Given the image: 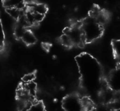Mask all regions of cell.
<instances>
[{
  "label": "cell",
  "instance_id": "4",
  "mask_svg": "<svg viewBox=\"0 0 120 111\" xmlns=\"http://www.w3.org/2000/svg\"><path fill=\"white\" fill-rule=\"evenodd\" d=\"M29 4L28 9H30L31 11H33V12L45 15V14L47 12V7L44 4L32 2L30 4Z\"/></svg>",
  "mask_w": 120,
  "mask_h": 111
},
{
  "label": "cell",
  "instance_id": "5",
  "mask_svg": "<svg viewBox=\"0 0 120 111\" xmlns=\"http://www.w3.org/2000/svg\"><path fill=\"white\" fill-rule=\"evenodd\" d=\"M6 12L8 14V15L12 19H14L15 21H18L19 19L21 17V15H23L24 14V12H25L23 11H21V10L19 9L16 7H8V8L6 9Z\"/></svg>",
  "mask_w": 120,
  "mask_h": 111
},
{
  "label": "cell",
  "instance_id": "15",
  "mask_svg": "<svg viewBox=\"0 0 120 111\" xmlns=\"http://www.w3.org/2000/svg\"><path fill=\"white\" fill-rule=\"evenodd\" d=\"M114 32L116 35H120V26H116L114 28Z\"/></svg>",
  "mask_w": 120,
  "mask_h": 111
},
{
  "label": "cell",
  "instance_id": "16",
  "mask_svg": "<svg viewBox=\"0 0 120 111\" xmlns=\"http://www.w3.org/2000/svg\"><path fill=\"white\" fill-rule=\"evenodd\" d=\"M114 10L117 14H120V2H119L114 7Z\"/></svg>",
  "mask_w": 120,
  "mask_h": 111
},
{
  "label": "cell",
  "instance_id": "8",
  "mask_svg": "<svg viewBox=\"0 0 120 111\" xmlns=\"http://www.w3.org/2000/svg\"><path fill=\"white\" fill-rule=\"evenodd\" d=\"M26 111H45V107L42 103H33Z\"/></svg>",
  "mask_w": 120,
  "mask_h": 111
},
{
  "label": "cell",
  "instance_id": "11",
  "mask_svg": "<svg viewBox=\"0 0 120 111\" xmlns=\"http://www.w3.org/2000/svg\"><path fill=\"white\" fill-rule=\"evenodd\" d=\"M35 78V76L34 73H28V74H26L23 78H22V81H23V83H30V82H32V81H34Z\"/></svg>",
  "mask_w": 120,
  "mask_h": 111
},
{
  "label": "cell",
  "instance_id": "9",
  "mask_svg": "<svg viewBox=\"0 0 120 111\" xmlns=\"http://www.w3.org/2000/svg\"><path fill=\"white\" fill-rule=\"evenodd\" d=\"M61 41H62V44H63L64 46H65L69 47V46H73V43H72L71 38H69V36L67 34H64L62 36V38H61Z\"/></svg>",
  "mask_w": 120,
  "mask_h": 111
},
{
  "label": "cell",
  "instance_id": "7",
  "mask_svg": "<svg viewBox=\"0 0 120 111\" xmlns=\"http://www.w3.org/2000/svg\"><path fill=\"white\" fill-rule=\"evenodd\" d=\"M27 30V29L20 24H19L18 23L15 25L14 26V33L15 36L17 38H22L23 34L25 33V31Z\"/></svg>",
  "mask_w": 120,
  "mask_h": 111
},
{
  "label": "cell",
  "instance_id": "14",
  "mask_svg": "<svg viewBox=\"0 0 120 111\" xmlns=\"http://www.w3.org/2000/svg\"><path fill=\"white\" fill-rule=\"evenodd\" d=\"M44 17H45V15L34 12V18H35V24H38V23H40V21H42L43 20Z\"/></svg>",
  "mask_w": 120,
  "mask_h": 111
},
{
  "label": "cell",
  "instance_id": "17",
  "mask_svg": "<svg viewBox=\"0 0 120 111\" xmlns=\"http://www.w3.org/2000/svg\"><path fill=\"white\" fill-rule=\"evenodd\" d=\"M119 59H120V58H119Z\"/></svg>",
  "mask_w": 120,
  "mask_h": 111
},
{
  "label": "cell",
  "instance_id": "1",
  "mask_svg": "<svg viewBox=\"0 0 120 111\" xmlns=\"http://www.w3.org/2000/svg\"><path fill=\"white\" fill-rule=\"evenodd\" d=\"M85 40L87 42L94 41L98 39L102 33V25L98 24L95 19H87L81 26Z\"/></svg>",
  "mask_w": 120,
  "mask_h": 111
},
{
  "label": "cell",
  "instance_id": "13",
  "mask_svg": "<svg viewBox=\"0 0 120 111\" xmlns=\"http://www.w3.org/2000/svg\"><path fill=\"white\" fill-rule=\"evenodd\" d=\"M112 109L110 107V106L109 105H100L99 106H98L95 109V111H112Z\"/></svg>",
  "mask_w": 120,
  "mask_h": 111
},
{
  "label": "cell",
  "instance_id": "12",
  "mask_svg": "<svg viewBox=\"0 0 120 111\" xmlns=\"http://www.w3.org/2000/svg\"><path fill=\"white\" fill-rule=\"evenodd\" d=\"M5 40V34L4 31V26L2 24L1 21H0V46H3Z\"/></svg>",
  "mask_w": 120,
  "mask_h": 111
},
{
  "label": "cell",
  "instance_id": "3",
  "mask_svg": "<svg viewBox=\"0 0 120 111\" xmlns=\"http://www.w3.org/2000/svg\"><path fill=\"white\" fill-rule=\"evenodd\" d=\"M65 34L69 36L73 45H81L86 41L81 26H73L69 28L65 31Z\"/></svg>",
  "mask_w": 120,
  "mask_h": 111
},
{
  "label": "cell",
  "instance_id": "2",
  "mask_svg": "<svg viewBox=\"0 0 120 111\" xmlns=\"http://www.w3.org/2000/svg\"><path fill=\"white\" fill-rule=\"evenodd\" d=\"M63 107L66 111H82L83 110L81 99L74 95H69L64 100Z\"/></svg>",
  "mask_w": 120,
  "mask_h": 111
},
{
  "label": "cell",
  "instance_id": "10",
  "mask_svg": "<svg viewBox=\"0 0 120 111\" xmlns=\"http://www.w3.org/2000/svg\"><path fill=\"white\" fill-rule=\"evenodd\" d=\"M113 49L116 56L120 58V39L116 40L113 42Z\"/></svg>",
  "mask_w": 120,
  "mask_h": 111
},
{
  "label": "cell",
  "instance_id": "6",
  "mask_svg": "<svg viewBox=\"0 0 120 111\" xmlns=\"http://www.w3.org/2000/svg\"><path fill=\"white\" fill-rule=\"evenodd\" d=\"M21 40L26 45H33L34 43H36V37L34 35V34L30 31V30H26L25 33L23 34Z\"/></svg>",
  "mask_w": 120,
  "mask_h": 111
}]
</instances>
